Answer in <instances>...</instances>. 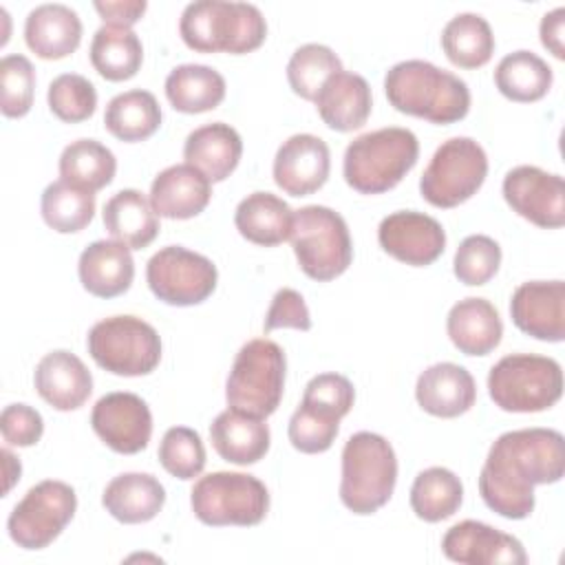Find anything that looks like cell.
<instances>
[{"label": "cell", "instance_id": "obj_38", "mask_svg": "<svg viewBox=\"0 0 565 565\" xmlns=\"http://www.w3.org/2000/svg\"><path fill=\"white\" fill-rule=\"evenodd\" d=\"M117 172V159L110 148L97 139L71 141L60 154V177L77 188L97 192L106 188Z\"/></svg>", "mask_w": 565, "mask_h": 565}, {"label": "cell", "instance_id": "obj_42", "mask_svg": "<svg viewBox=\"0 0 565 565\" xmlns=\"http://www.w3.org/2000/svg\"><path fill=\"white\" fill-rule=\"evenodd\" d=\"M46 102L57 119L66 124H79L95 113L97 90L84 75L62 73L49 84Z\"/></svg>", "mask_w": 565, "mask_h": 565}, {"label": "cell", "instance_id": "obj_8", "mask_svg": "<svg viewBox=\"0 0 565 565\" xmlns=\"http://www.w3.org/2000/svg\"><path fill=\"white\" fill-rule=\"evenodd\" d=\"M289 238L300 269L318 282L338 278L353 260L347 221L327 205L296 210Z\"/></svg>", "mask_w": 565, "mask_h": 565}, {"label": "cell", "instance_id": "obj_35", "mask_svg": "<svg viewBox=\"0 0 565 565\" xmlns=\"http://www.w3.org/2000/svg\"><path fill=\"white\" fill-rule=\"evenodd\" d=\"M554 73L550 64L532 51H512L501 57L494 68V84L499 93L512 102H536L552 88Z\"/></svg>", "mask_w": 565, "mask_h": 565}, {"label": "cell", "instance_id": "obj_11", "mask_svg": "<svg viewBox=\"0 0 565 565\" xmlns=\"http://www.w3.org/2000/svg\"><path fill=\"white\" fill-rule=\"evenodd\" d=\"M486 150L470 137H450L433 154L419 179L422 196L435 207H457L483 185Z\"/></svg>", "mask_w": 565, "mask_h": 565}, {"label": "cell", "instance_id": "obj_2", "mask_svg": "<svg viewBox=\"0 0 565 565\" xmlns=\"http://www.w3.org/2000/svg\"><path fill=\"white\" fill-rule=\"evenodd\" d=\"M384 93L395 110L441 126L463 119L470 110L468 84L426 60L393 64L384 75Z\"/></svg>", "mask_w": 565, "mask_h": 565}, {"label": "cell", "instance_id": "obj_19", "mask_svg": "<svg viewBox=\"0 0 565 565\" xmlns=\"http://www.w3.org/2000/svg\"><path fill=\"white\" fill-rule=\"evenodd\" d=\"M446 558L463 565H523L527 554L519 539L481 521H459L441 539Z\"/></svg>", "mask_w": 565, "mask_h": 565}, {"label": "cell", "instance_id": "obj_9", "mask_svg": "<svg viewBox=\"0 0 565 565\" xmlns=\"http://www.w3.org/2000/svg\"><path fill=\"white\" fill-rule=\"evenodd\" d=\"M194 516L212 527L258 525L269 510L265 483L245 472H210L199 477L190 490Z\"/></svg>", "mask_w": 565, "mask_h": 565}, {"label": "cell", "instance_id": "obj_12", "mask_svg": "<svg viewBox=\"0 0 565 565\" xmlns=\"http://www.w3.org/2000/svg\"><path fill=\"white\" fill-rule=\"evenodd\" d=\"M77 510L75 490L57 479H44L11 510L7 530L11 541L22 550H44L71 523Z\"/></svg>", "mask_w": 565, "mask_h": 565}, {"label": "cell", "instance_id": "obj_49", "mask_svg": "<svg viewBox=\"0 0 565 565\" xmlns=\"http://www.w3.org/2000/svg\"><path fill=\"white\" fill-rule=\"evenodd\" d=\"M93 7L102 15L104 24L130 29L135 22L141 20L148 4L146 0H106V2L97 0L93 2Z\"/></svg>", "mask_w": 565, "mask_h": 565}, {"label": "cell", "instance_id": "obj_5", "mask_svg": "<svg viewBox=\"0 0 565 565\" xmlns=\"http://www.w3.org/2000/svg\"><path fill=\"white\" fill-rule=\"evenodd\" d=\"M397 483V457L391 441L360 430L342 448L340 499L353 514H373L388 503Z\"/></svg>", "mask_w": 565, "mask_h": 565}, {"label": "cell", "instance_id": "obj_28", "mask_svg": "<svg viewBox=\"0 0 565 565\" xmlns=\"http://www.w3.org/2000/svg\"><path fill=\"white\" fill-rule=\"evenodd\" d=\"M446 331L463 355H488L501 342L503 322L490 300L472 296L450 307Z\"/></svg>", "mask_w": 565, "mask_h": 565}, {"label": "cell", "instance_id": "obj_48", "mask_svg": "<svg viewBox=\"0 0 565 565\" xmlns=\"http://www.w3.org/2000/svg\"><path fill=\"white\" fill-rule=\"evenodd\" d=\"M265 331L274 329H298V331H309L311 329V316L305 305V298L289 287H282L274 294L271 305L265 313L263 322Z\"/></svg>", "mask_w": 565, "mask_h": 565}, {"label": "cell", "instance_id": "obj_32", "mask_svg": "<svg viewBox=\"0 0 565 565\" xmlns=\"http://www.w3.org/2000/svg\"><path fill=\"white\" fill-rule=\"evenodd\" d=\"M166 97L179 113H207L225 99V79L212 66L181 64L166 77Z\"/></svg>", "mask_w": 565, "mask_h": 565}, {"label": "cell", "instance_id": "obj_22", "mask_svg": "<svg viewBox=\"0 0 565 565\" xmlns=\"http://www.w3.org/2000/svg\"><path fill=\"white\" fill-rule=\"evenodd\" d=\"M210 199L212 181L188 163L161 170L150 185V205L163 218H192L207 207Z\"/></svg>", "mask_w": 565, "mask_h": 565}, {"label": "cell", "instance_id": "obj_27", "mask_svg": "<svg viewBox=\"0 0 565 565\" xmlns=\"http://www.w3.org/2000/svg\"><path fill=\"white\" fill-rule=\"evenodd\" d=\"M210 441L221 459L252 466L267 455L271 435L265 419L227 408L210 424Z\"/></svg>", "mask_w": 565, "mask_h": 565}, {"label": "cell", "instance_id": "obj_13", "mask_svg": "<svg viewBox=\"0 0 565 565\" xmlns=\"http://www.w3.org/2000/svg\"><path fill=\"white\" fill-rule=\"evenodd\" d=\"M150 291L166 305L192 307L212 296L216 289V265L181 245L161 247L146 265Z\"/></svg>", "mask_w": 565, "mask_h": 565}, {"label": "cell", "instance_id": "obj_6", "mask_svg": "<svg viewBox=\"0 0 565 565\" xmlns=\"http://www.w3.org/2000/svg\"><path fill=\"white\" fill-rule=\"evenodd\" d=\"M287 360L280 344L254 338L241 347L225 382L227 406L252 417L276 413L285 391Z\"/></svg>", "mask_w": 565, "mask_h": 565}, {"label": "cell", "instance_id": "obj_25", "mask_svg": "<svg viewBox=\"0 0 565 565\" xmlns=\"http://www.w3.org/2000/svg\"><path fill=\"white\" fill-rule=\"evenodd\" d=\"M24 40L42 60L68 57L82 42V20L66 4H40L24 20Z\"/></svg>", "mask_w": 565, "mask_h": 565}, {"label": "cell", "instance_id": "obj_29", "mask_svg": "<svg viewBox=\"0 0 565 565\" xmlns=\"http://www.w3.org/2000/svg\"><path fill=\"white\" fill-rule=\"evenodd\" d=\"M166 503V490L148 472L117 475L102 494V505L119 523L135 525L152 521Z\"/></svg>", "mask_w": 565, "mask_h": 565}, {"label": "cell", "instance_id": "obj_20", "mask_svg": "<svg viewBox=\"0 0 565 565\" xmlns=\"http://www.w3.org/2000/svg\"><path fill=\"white\" fill-rule=\"evenodd\" d=\"M38 395L55 411H75L93 393V375L86 364L71 351L57 349L46 353L33 373Z\"/></svg>", "mask_w": 565, "mask_h": 565}, {"label": "cell", "instance_id": "obj_14", "mask_svg": "<svg viewBox=\"0 0 565 565\" xmlns=\"http://www.w3.org/2000/svg\"><path fill=\"white\" fill-rule=\"evenodd\" d=\"M503 199L525 221L556 230L565 225V183L536 166H516L503 177Z\"/></svg>", "mask_w": 565, "mask_h": 565}, {"label": "cell", "instance_id": "obj_1", "mask_svg": "<svg viewBox=\"0 0 565 565\" xmlns=\"http://www.w3.org/2000/svg\"><path fill=\"white\" fill-rule=\"evenodd\" d=\"M563 472L565 439L558 430H508L488 450L479 475V494L492 512L519 521L534 510V486L556 483Z\"/></svg>", "mask_w": 565, "mask_h": 565}, {"label": "cell", "instance_id": "obj_7", "mask_svg": "<svg viewBox=\"0 0 565 565\" xmlns=\"http://www.w3.org/2000/svg\"><path fill=\"white\" fill-rule=\"evenodd\" d=\"M488 393L501 411L541 413L561 399L563 369L545 355L510 353L490 369Z\"/></svg>", "mask_w": 565, "mask_h": 565}, {"label": "cell", "instance_id": "obj_44", "mask_svg": "<svg viewBox=\"0 0 565 565\" xmlns=\"http://www.w3.org/2000/svg\"><path fill=\"white\" fill-rule=\"evenodd\" d=\"M35 71L20 53L4 55L0 62V110L4 117H24L33 106Z\"/></svg>", "mask_w": 565, "mask_h": 565}, {"label": "cell", "instance_id": "obj_17", "mask_svg": "<svg viewBox=\"0 0 565 565\" xmlns=\"http://www.w3.org/2000/svg\"><path fill=\"white\" fill-rule=\"evenodd\" d=\"M331 170V152L324 139L300 132L280 143L274 157V181L289 196H307L320 190Z\"/></svg>", "mask_w": 565, "mask_h": 565}, {"label": "cell", "instance_id": "obj_4", "mask_svg": "<svg viewBox=\"0 0 565 565\" xmlns=\"http://www.w3.org/2000/svg\"><path fill=\"white\" fill-rule=\"evenodd\" d=\"M419 141L413 130L388 126L355 137L344 150V181L360 194L393 190L417 163Z\"/></svg>", "mask_w": 565, "mask_h": 565}, {"label": "cell", "instance_id": "obj_30", "mask_svg": "<svg viewBox=\"0 0 565 565\" xmlns=\"http://www.w3.org/2000/svg\"><path fill=\"white\" fill-rule=\"evenodd\" d=\"M234 225L249 243L274 247L291 236L294 210L271 192H252L236 205Z\"/></svg>", "mask_w": 565, "mask_h": 565}, {"label": "cell", "instance_id": "obj_26", "mask_svg": "<svg viewBox=\"0 0 565 565\" xmlns=\"http://www.w3.org/2000/svg\"><path fill=\"white\" fill-rule=\"evenodd\" d=\"M243 154L241 135L223 121L194 128L183 143V159L212 183L225 181L238 166Z\"/></svg>", "mask_w": 565, "mask_h": 565}, {"label": "cell", "instance_id": "obj_15", "mask_svg": "<svg viewBox=\"0 0 565 565\" xmlns=\"http://www.w3.org/2000/svg\"><path fill=\"white\" fill-rule=\"evenodd\" d=\"M90 424L97 437L119 455L141 452L152 435V415L148 404L126 391L106 393L90 413Z\"/></svg>", "mask_w": 565, "mask_h": 565}, {"label": "cell", "instance_id": "obj_46", "mask_svg": "<svg viewBox=\"0 0 565 565\" xmlns=\"http://www.w3.org/2000/svg\"><path fill=\"white\" fill-rule=\"evenodd\" d=\"M353 402L355 388L349 377L340 373H320L307 382L300 404L342 419L351 411Z\"/></svg>", "mask_w": 565, "mask_h": 565}, {"label": "cell", "instance_id": "obj_37", "mask_svg": "<svg viewBox=\"0 0 565 565\" xmlns=\"http://www.w3.org/2000/svg\"><path fill=\"white\" fill-rule=\"evenodd\" d=\"M463 501L461 479L441 466L422 470L411 486V508L417 519L439 523L452 516Z\"/></svg>", "mask_w": 565, "mask_h": 565}, {"label": "cell", "instance_id": "obj_40", "mask_svg": "<svg viewBox=\"0 0 565 565\" xmlns=\"http://www.w3.org/2000/svg\"><path fill=\"white\" fill-rule=\"evenodd\" d=\"M340 71H342V62L333 53V49L309 42L298 46L291 53L287 62V82L296 95L313 102L322 84Z\"/></svg>", "mask_w": 565, "mask_h": 565}, {"label": "cell", "instance_id": "obj_21", "mask_svg": "<svg viewBox=\"0 0 565 565\" xmlns=\"http://www.w3.org/2000/svg\"><path fill=\"white\" fill-rule=\"evenodd\" d=\"M415 397L428 415L450 419L472 408L477 384L468 369L455 362H437L419 373Z\"/></svg>", "mask_w": 565, "mask_h": 565}, {"label": "cell", "instance_id": "obj_41", "mask_svg": "<svg viewBox=\"0 0 565 565\" xmlns=\"http://www.w3.org/2000/svg\"><path fill=\"white\" fill-rule=\"evenodd\" d=\"M159 463L166 472L181 481L199 477L205 468V446L201 435L188 426H172L159 444Z\"/></svg>", "mask_w": 565, "mask_h": 565}, {"label": "cell", "instance_id": "obj_24", "mask_svg": "<svg viewBox=\"0 0 565 565\" xmlns=\"http://www.w3.org/2000/svg\"><path fill=\"white\" fill-rule=\"evenodd\" d=\"M82 287L97 298H115L130 289L135 278V260L130 247L119 241H95L77 263Z\"/></svg>", "mask_w": 565, "mask_h": 565}, {"label": "cell", "instance_id": "obj_10", "mask_svg": "<svg viewBox=\"0 0 565 565\" xmlns=\"http://www.w3.org/2000/svg\"><path fill=\"white\" fill-rule=\"evenodd\" d=\"M86 349L97 366L113 375H148L161 360V338L152 324L137 316H110L95 322Z\"/></svg>", "mask_w": 565, "mask_h": 565}, {"label": "cell", "instance_id": "obj_45", "mask_svg": "<svg viewBox=\"0 0 565 565\" xmlns=\"http://www.w3.org/2000/svg\"><path fill=\"white\" fill-rule=\"evenodd\" d=\"M340 430V419L300 404L287 426L289 441L305 455H318L333 446Z\"/></svg>", "mask_w": 565, "mask_h": 565}, {"label": "cell", "instance_id": "obj_33", "mask_svg": "<svg viewBox=\"0 0 565 565\" xmlns=\"http://www.w3.org/2000/svg\"><path fill=\"white\" fill-rule=\"evenodd\" d=\"M90 64L108 82H124L137 75L143 62V46L132 29L104 24L90 40Z\"/></svg>", "mask_w": 565, "mask_h": 565}, {"label": "cell", "instance_id": "obj_36", "mask_svg": "<svg viewBox=\"0 0 565 565\" xmlns=\"http://www.w3.org/2000/svg\"><path fill=\"white\" fill-rule=\"evenodd\" d=\"M441 49L459 68H479L494 53V35L488 20L479 13H457L441 31Z\"/></svg>", "mask_w": 565, "mask_h": 565}, {"label": "cell", "instance_id": "obj_51", "mask_svg": "<svg viewBox=\"0 0 565 565\" xmlns=\"http://www.w3.org/2000/svg\"><path fill=\"white\" fill-rule=\"evenodd\" d=\"M2 461H4V477H7V483H4V494H7L11 490V486L15 483V479H20L22 466L9 448H2Z\"/></svg>", "mask_w": 565, "mask_h": 565}, {"label": "cell", "instance_id": "obj_31", "mask_svg": "<svg viewBox=\"0 0 565 565\" xmlns=\"http://www.w3.org/2000/svg\"><path fill=\"white\" fill-rule=\"evenodd\" d=\"M108 234L130 249L148 247L159 234V216L139 190H119L113 194L102 212Z\"/></svg>", "mask_w": 565, "mask_h": 565}, {"label": "cell", "instance_id": "obj_50", "mask_svg": "<svg viewBox=\"0 0 565 565\" xmlns=\"http://www.w3.org/2000/svg\"><path fill=\"white\" fill-rule=\"evenodd\" d=\"M563 26H565V9L556 7L554 11L545 13L541 18V44L556 57L563 60L565 57V46H563Z\"/></svg>", "mask_w": 565, "mask_h": 565}, {"label": "cell", "instance_id": "obj_47", "mask_svg": "<svg viewBox=\"0 0 565 565\" xmlns=\"http://www.w3.org/2000/svg\"><path fill=\"white\" fill-rule=\"evenodd\" d=\"M0 433L9 446L29 448L44 433L42 415L29 404H9L0 413Z\"/></svg>", "mask_w": 565, "mask_h": 565}, {"label": "cell", "instance_id": "obj_3", "mask_svg": "<svg viewBox=\"0 0 565 565\" xmlns=\"http://www.w3.org/2000/svg\"><path fill=\"white\" fill-rule=\"evenodd\" d=\"M179 33L196 53L243 55L258 49L267 35V22L256 4L227 0L190 2L179 20Z\"/></svg>", "mask_w": 565, "mask_h": 565}, {"label": "cell", "instance_id": "obj_43", "mask_svg": "<svg viewBox=\"0 0 565 565\" xmlns=\"http://www.w3.org/2000/svg\"><path fill=\"white\" fill-rule=\"evenodd\" d=\"M501 265V247L486 234L466 236L452 258V271L468 287L486 285Z\"/></svg>", "mask_w": 565, "mask_h": 565}, {"label": "cell", "instance_id": "obj_34", "mask_svg": "<svg viewBox=\"0 0 565 565\" xmlns=\"http://www.w3.org/2000/svg\"><path fill=\"white\" fill-rule=\"evenodd\" d=\"M106 130L119 141H143L161 126V108L150 90L132 88L115 95L104 113Z\"/></svg>", "mask_w": 565, "mask_h": 565}, {"label": "cell", "instance_id": "obj_18", "mask_svg": "<svg viewBox=\"0 0 565 565\" xmlns=\"http://www.w3.org/2000/svg\"><path fill=\"white\" fill-rule=\"evenodd\" d=\"M510 316L519 331L543 342H563L565 282L527 280L519 285L510 300Z\"/></svg>", "mask_w": 565, "mask_h": 565}, {"label": "cell", "instance_id": "obj_23", "mask_svg": "<svg viewBox=\"0 0 565 565\" xmlns=\"http://www.w3.org/2000/svg\"><path fill=\"white\" fill-rule=\"evenodd\" d=\"M316 110L320 119L338 132L362 128L371 115L373 95L369 82L351 71L331 75L316 95Z\"/></svg>", "mask_w": 565, "mask_h": 565}, {"label": "cell", "instance_id": "obj_39", "mask_svg": "<svg viewBox=\"0 0 565 565\" xmlns=\"http://www.w3.org/2000/svg\"><path fill=\"white\" fill-rule=\"evenodd\" d=\"M44 223L60 234L82 232L95 214V192L77 188L64 179L44 188L40 201Z\"/></svg>", "mask_w": 565, "mask_h": 565}, {"label": "cell", "instance_id": "obj_16", "mask_svg": "<svg viewBox=\"0 0 565 565\" xmlns=\"http://www.w3.org/2000/svg\"><path fill=\"white\" fill-rule=\"evenodd\" d=\"M380 247L399 263L426 267L446 249V232L441 223L417 210H399L380 221Z\"/></svg>", "mask_w": 565, "mask_h": 565}]
</instances>
